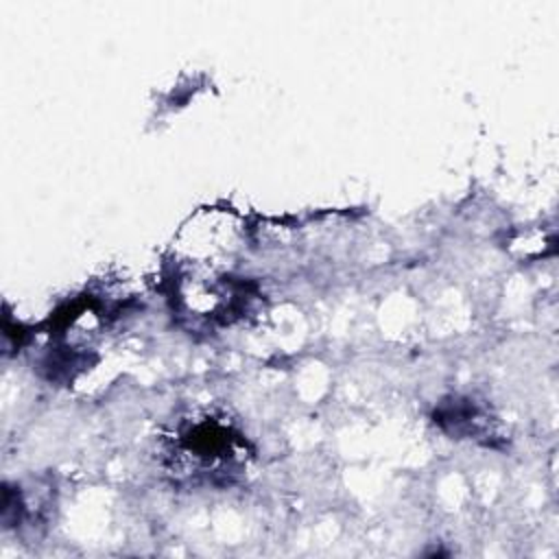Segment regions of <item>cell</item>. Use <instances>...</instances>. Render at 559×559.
Wrapping results in <instances>:
<instances>
[{
  "mask_svg": "<svg viewBox=\"0 0 559 559\" xmlns=\"http://www.w3.org/2000/svg\"><path fill=\"white\" fill-rule=\"evenodd\" d=\"M173 474L190 480L229 483L247 467V441L216 417L181 419L170 435Z\"/></svg>",
  "mask_w": 559,
  "mask_h": 559,
  "instance_id": "obj_1",
  "label": "cell"
}]
</instances>
